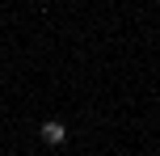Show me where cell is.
<instances>
[{
  "label": "cell",
  "mask_w": 160,
  "mask_h": 156,
  "mask_svg": "<svg viewBox=\"0 0 160 156\" xmlns=\"http://www.w3.org/2000/svg\"><path fill=\"white\" fill-rule=\"evenodd\" d=\"M38 135H42V143H47V148H59V143H68V127L59 123V118H47Z\"/></svg>",
  "instance_id": "obj_1"
}]
</instances>
